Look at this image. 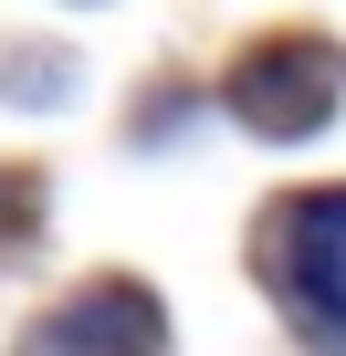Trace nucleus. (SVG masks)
Masks as SVG:
<instances>
[{
	"label": "nucleus",
	"mask_w": 346,
	"mask_h": 356,
	"mask_svg": "<svg viewBox=\"0 0 346 356\" xmlns=\"http://www.w3.org/2000/svg\"><path fill=\"white\" fill-rule=\"evenodd\" d=\"M221 95H231V115L252 136H315L336 115V95H346V53L325 32H273L221 74Z\"/></svg>",
	"instance_id": "obj_1"
},
{
	"label": "nucleus",
	"mask_w": 346,
	"mask_h": 356,
	"mask_svg": "<svg viewBox=\"0 0 346 356\" xmlns=\"http://www.w3.org/2000/svg\"><path fill=\"white\" fill-rule=\"evenodd\" d=\"M273 293L315 346L346 356V189H304L273 210Z\"/></svg>",
	"instance_id": "obj_2"
},
{
	"label": "nucleus",
	"mask_w": 346,
	"mask_h": 356,
	"mask_svg": "<svg viewBox=\"0 0 346 356\" xmlns=\"http://www.w3.org/2000/svg\"><path fill=\"white\" fill-rule=\"evenodd\" d=\"M157 293L147 283H84L53 314V356H157Z\"/></svg>",
	"instance_id": "obj_3"
}]
</instances>
